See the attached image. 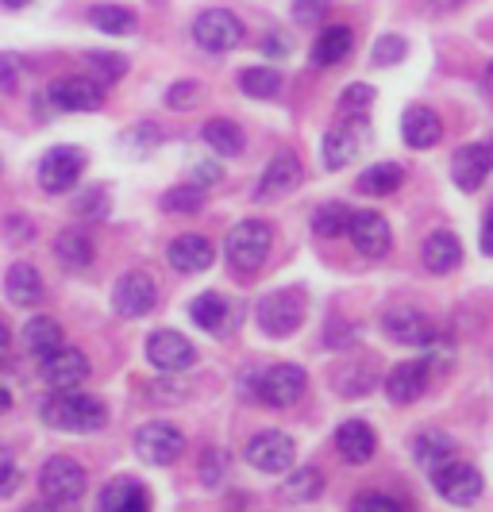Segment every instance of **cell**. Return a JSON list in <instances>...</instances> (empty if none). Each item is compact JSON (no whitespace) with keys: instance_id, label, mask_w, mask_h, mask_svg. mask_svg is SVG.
Wrapping results in <instances>:
<instances>
[{"instance_id":"6da1fadb","label":"cell","mask_w":493,"mask_h":512,"mask_svg":"<svg viewBox=\"0 0 493 512\" xmlns=\"http://www.w3.org/2000/svg\"><path fill=\"white\" fill-rule=\"evenodd\" d=\"M43 420L58 428V432H97L108 424V409H104L101 397L93 393H74V389H62L54 393L51 401L43 405Z\"/></svg>"},{"instance_id":"7a4b0ae2","label":"cell","mask_w":493,"mask_h":512,"mask_svg":"<svg viewBox=\"0 0 493 512\" xmlns=\"http://www.w3.org/2000/svg\"><path fill=\"white\" fill-rule=\"evenodd\" d=\"M270 247H274V231L262 220H243L224 239V255H228L235 274H255L270 255Z\"/></svg>"},{"instance_id":"3957f363","label":"cell","mask_w":493,"mask_h":512,"mask_svg":"<svg viewBox=\"0 0 493 512\" xmlns=\"http://www.w3.org/2000/svg\"><path fill=\"white\" fill-rule=\"evenodd\" d=\"M85 486H89V478H85L81 462L66 459V455H54L39 470V489L54 505H78L81 497H85Z\"/></svg>"},{"instance_id":"277c9868","label":"cell","mask_w":493,"mask_h":512,"mask_svg":"<svg viewBox=\"0 0 493 512\" xmlns=\"http://www.w3.org/2000/svg\"><path fill=\"white\" fill-rule=\"evenodd\" d=\"M259 328L274 339H286L305 324V293L301 289H278L259 305Z\"/></svg>"},{"instance_id":"5b68a950","label":"cell","mask_w":493,"mask_h":512,"mask_svg":"<svg viewBox=\"0 0 493 512\" xmlns=\"http://www.w3.org/2000/svg\"><path fill=\"white\" fill-rule=\"evenodd\" d=\"M432 482H436L443 501L455 505V509H470V505H478V497H482V474H478V466H474V462H463L459 455L451 462H443L440 470L432 474Z\"/></svg>"},{"instance_id":"8992f818","label":"cell","mask_w":493,"mask_h":512,"mask_svg":"<svg viewBox=\"0 0 493 512\" xmlns=\"http://www.w3.org/2000/svg\"><path fill=\"white\" fill-rule=\"evenodd\" d=\"M193 39H197L201 51L228 54L243 43V24H239V16L228 12V8H205L193 20Z\"/></svg>"},{"instance_id":"52a82bcc","label":"cell","mask_w":493,"mask_h":512,"mask_svg":"<svg viewBox=\"0 0 493 512\" xmlns=\"http://www.w3.org/2000/svg\"><path fill=\"white\" fill-rule=\"evenodd\" d=\"M305 370L301 366H293V362H278V366H266L259 378H255V397H259L262 405H274V409H286L293 401H301V393H305Z\"/></svg>"},{"instance_id":"ba28073f","label":"cell","mask_w":493,"mask_h":512,"mask_svg":"<svg viewBox=\"0 0 493 512\" xmlns=\"http://www.w3.org/2000/svg\"><path fill=\"white\" fill-rule=\"evenodd\" d=\"M43 101L51 104L54 112H97L104 104V85L89 74L58 77L51 89H43Z\"/></svg>"},{"instance_id":"9c48e42d","label":"cell","mask_w":493,"mask_h":512,"mask_svg":"<svg viewBox=\"0 0 493 512\" xmlns=\"http://www.w3.org/2000/svg\"><path fill=\"white\" fill-rule=\"evenodd\" d=\"M85 174V151L81 147H51L39 162V189L43 193H70L78 178Z\"/></svg>"},{"instance_id":"30bf717a","label":"cell","mask_w":493,"mask_h":512,"mask_svg":"<svg viewBox=\"0 0 493 512\" xmlns=\"http://www.w3.org/2000/svg\"><path fill=\"white\" fill-rule=\"evenodd\" d=\"M182 451H185L182 428H174L166 420H151V424H143L135 432V455L143 462H151V466H170V462L182 459Z\"/></svg>"},{"instance_id":"8fae6325","label":"cell","mask_w":493,"mask_h":512,"mask_svg":"<svg viewBox=\"0 0 493 512\" xmlns=\"http://www.w3.org/2000/svg\"><path fill=\"white\" fill-rule=\"evenodd\" d=\"M155 305H158V285L143 270H128L120 282L112 285V308L124 320H139V316H147Z\"/></svg>"},{"instance_id":"7c38bea8","label":"cell","mask_w":493,"mask_h":512,"mask_svg":"<svg viewBox=\"0 0 493 512\" xmlns=\"http://www.w3.org/2000/svg\"><path fill=\"white\" fill-rule=\"evenodd\" d=\"M382 332L390 335L393 343L405 347H432L436 343V324L413 305H397L382 316Z\"/></svg>"},{"instance_id":"4fadbf2b","label":"cell","mask_w":493,"mask_h":512,"mask_svg":"<svg viewBox=\"0 0 493 512\" xmlns=\"http://www.w3.org/2000/svg\"><path fill=\"white\" fill-rule=\"evenodd\" d=\"M39 374H43V382L51 385V389H78L85 378H89V359L81 355L78 347H58L51 355H43L39 359Z\"/></svg>"},{"instance_id":"5bb4252c","label":"cell","mask_w":493,"mask_h":512,"mask_svg":"<svg viewBox=\"0 0 493 512\" xmlns=\"http://www.w3.org/2000/svg\"><path fill=\"white\" fill-rule=\"evenodd\" d=\"M297 459V443L286 432H259L247 443V462L262 474H282Z\"/></svg>"},{"instance_id":"9a60e30c","label":"cell","mask_w":493,"mask_h":512,"mask_svg":"<svg viewBox=\"0 0 493 512\" xmlns=\"http://www.w3.org/2000/svg\"><path fill=\"white\" fill-rule=\"evenodd\" d=\"M147 359L162 374H182L197 362V347L182 332H155L147 339Z\"/></svg>"},{"instance_id":"2e32d148","label":"cell","mask_w":493,"mask_h":512,"mask_svg":"<svg viewBox=\"0 0 493 512\" xmlns=\"http://www.w3.org/2000/svg\"><path fill=\"white\" fill-rule=\"evenodd\" d=\"M351 243L359 247V255L366 258H386L393 247V231L386 224V216H378V212H351Z\"/></svg>"},{"instance_id":"e0dca14e","label":"cell","mask_w":493,"mask_h":512,"mask_svg":"<svg viewBox=\"0 0 493 512\" xmlns=\"http://www.w3.org/2000/svg\"><path fill=\"white\" fill-rule=\"evenodd\" d=\"M301 158L297 154L282 151L278 158H270V166L262 170V181L255 189V201H274V197H286L301 185Z\"/></svg>"},{"instance_id":"ac0fdd59","label":"cell","mask_w":493,"mask_h":512,"mask_svg":"<svg viewBox=\"0 0 493 512\" xmlns=\"http://www.w3.org/2000/svg\"><path fill=\"white\" fill-rule=\"evenodd\" d=\"M493 170V151L482 147V143H470V147H459L455 151V162H451V178L463 193H474L482 189L486 174Z\"/></svg>"},{"instance_id":"d6986e66","label":"cell","mask_w":493,"mask_h":512,"mask_svg":"<svg viewBox=\"0 0 493 512\" xmlns=\"http://www.w3.org/2000/svg\"><path fill=\"white\" fill-rule=\"evenodd\" d=\"M428 389V366L424 362H397L386 374V393L393 405H413Z\"/></svg>"},{"instance_id":"ffe728a7","label":"cell","mask_w":493,"mask_h":512,"mask_svg":"<svg viewBox=\"0 0 493 512\" xmlns=\"http://www.w3.org/2000/svg\"><path fill=\"white\" fill-rule=\"evenodd\" d=\"M170 266L178 270V274H201L212 266V258H216V247L208 243L205 235H178L174 243H170Z\"/></svg>"},{"instance_id":"44dd1931","label":"cell","mask_w":493,"mask_h":512,"mask_svg":"<svg viewBox=\"0 0 493 512\" xmlns=\"http://www.w3.org/2000/svg\"><path fill=\"white\" fill-rule=\"evenodd\" d=\"M336 447L351 466H363V462L374 459L378 436H374V428H370L366 420H347V424H339L336 428Z\"/></svg>"},{"instance_id":"7402d4cb","label":"cell","mask_w":493,"mask_h":512,"mask_svg":"<svg viewBox=\"0 0 493 512\" xmlns=\"http://www.w3.org/2000/svg\"><path fill=\"white\" fill-rule=\"evenodd\" d=\"M101 512H151V493L135 478H116L101 489Z\"/></svg>"},{"instance_id":"603a6c76","label":"cell","mask_w":493,"mask_h":512,"mask_svg":"<svg viewBox=\"0 0 493 512\" xmlns=\"http://www.w3.org/2000/svg\"><path fill=\"white\" fill-rule=\"evenodd\" d=\"M189 316H193V324H197L201 332L224 335L232 328V301L220 297V293H201V297L189 301Z\"/></svg>"},{"instance_id":"cb8c5ba5","label":"cell","mask_w":493,"mask_h":512,"mask_svg":"<svg viewBox=\"0 0 493 512\" xmlns=\"http://www.w3.org/2000/svg\"><path fill=\"white\" fill-rule=\"evenodd\" d=\"M4 293H8L12 305H20V308L43 305V278H39V270H35L31 262L8 266V274H4Z\"/></svg>"},{"instance_id":"d4e9b609","label":"cell","mask_w":493,"mask_h":512,"mask_svg":"<svg viewBox=\"0 0 493 512\" xmlns=\"http://www.w3.org/2000/svg\"><path fill=\"white\" fill-rule=\"evenodd\" d=\"M351 51H355V31L347 24H332L316 35V43H312V62H316L320 70H328V66H339Z\"/></svg>"},{"instance_id":"484cf974","label":"cell","mask_w":493,"mask_h":512,"mask_svg":"<svg viewBox=\"0 0 493 512\" xmlns=\"http://www.w3.org/2000/svg\"><path fill=\"white\" fill-rule=\"evenodd\" d=\"M401 135H405V143L416 147V151H424V147H436L440 143V116L432 112V108H424V104H413L405 116H401Z\"/></svg>"},{"instance_id":"4316f807","label":"cell","mask_w":493,"mask_h":512,"mask_svg":"<svg viewBox=\"0 0 493 512\" xmlns=\"http://www.w3.org/2000/svg\"><path fill=\"white\" fill-rule=\"evenodd\" d=\"M420 262L432 270V274H447L463 262V243L451 235V231H432L420 247Z\"/></svg>"},{"instance_id":"83f0119b","label":"cell","mask_w":493,"mask_h":512,"mask_svg":"<svg viewBox=\"0 0 493 512\" xmlns=\"http://www.w3.org/2000/svg\"><path fill=\"white\" fill-rule=\"evenodd\" d=\"M62 324L51 320V316H31L24 324V332H20V343H24L27 355H35V359H43V355H51L62 347Z\"/></svg>"},{"instance_id":"f1b7e54d","label":"cell","mask_w":493,"mask_h":512,"mask_svg":"<svg viewBox=\"0 0 493 512\" xmlns=\"http://www.w3.org/2000/svg\"><path fill=\"white\" fill-rule=\"evenodd\" d=\"M363 147V131L355 128V124H339L324 135V166L328 170H343L355 154Z\"/></svg>"},{"instance_id":"f546056e","label":"cell","mask_w":493,"mask_h":512,"mask_svg":"<svg viewBox=\"0 0 493 512\" xmlns=\"http://www.w3.org/2000/svg\"><path fill=\"white\" fill-rule=\"evenodd\" d=\"M54 258L66 266V270H85L93 262V239L81 228H66L54 239Z\"/></svg>"},{"instance_id":"4dcf8cb0","label":"cell","mask_w":493,"mask_h":512,"mask_svg":"<svg viewBox=\"0 0 493 512\" xmlns=\"http://www.w3.org/2000/svg\"><path fill=\"white\" fill-rule=\"evenodd\" d=\"M413 455L428 474H436L443 462L455 459V439L443 436V432H420L413 443Z\"/></svg>"},{"instance_id":"1f68e13d","label":"cell","mask_w":493,"mask_h":512,"mask_svg":"<svg viewBox=\"0 0 493 512\" xmlns=\"http://www.w3.org/2000/svg\"><path fill=\"white\" fill-rule=\"evenodd\" d=\"M239 89L255 101H274L278 89H282V74L274 66H251V70L239 74Z\"/></svg>"},{"instance_id":"d6a6232c","label":"cell","mask_w":493,"mask_h":512,"mask_svg":"<svg viewBox=\"0 0 493 512\" xmlns=\"http://www.w3.org/2000/svg\"><path fill=\"white\" fill-rule=\"evenodd\" d=\"M401 181H405V170H401L397 162H378V166L363 170L359 189H363V193H370V197H390Z\"/></svg>"},{"instance_id":"836d02e7","label":"cell","mask_w":493,"mask_h":512,"mask_svg":"<svg viewBox=\"0 0 493 512\" xmlns=\"http://www.w3.org/2000/svg\"><path fill=\"white\" fill-rule=\"evenodd\" d=\"M324 493V478H320V470H312V466H301V470H293L286 478V486H282V497L293 501V505H305V501H316Z\"/></svg>"},{"instance_id":"e575fe53","label":"cell","mask_w":493,"mask_h":512,"mask_svg":"<svg viewBox=\"0 0 493 512\" xmlns=\"http://www.w3.org/2000/svg\"><path fill=\"white\" fill-rule=\"evenodd\" d=\"M201 135H205L208 147L216 154H224V158H235V154L243 151V131L232 120H208Z\"/></svg>"},{"instance_id":"d590c367","label":"cell","mask_w":493,"mask_h":512,"mask_svg":"<svg viewBox=\"0 0 493 512\" xmlns=\"http://www.w3.org/2000/svg\"><path fill=\"white\" fill-rule=\"evenodd\" d=\"M89 24L104 31V35H131L135 31V12L131 8H120V4H97L89 12Z\"/></svg>"},{"instance_id":"8d00e7d4","label":"cell","mask_w":493,"mask_h":512,"mask_svg":"<svg viewBox=\"0 0 493 512\" xmlns=\"http://www.w3.org/2000/svg\"><path fill=\"white\" fill-rule=\"evenodd\" d=\"M347 224H351V208L339 205V201L320 205V208H316V216H312V228H316V235H324V239H336V235H343V231H347Z\"/></svg>"},{"instance_id":"74e56055","label":"cell","mask_w":493,"mask_h":512,"mask_svg":"<svg viewBox=\"0 0 493 512\" xmlns=\"http://www.w3.org/2000/svg\"><path fill=\"white\" fill-rule=\"evenodd\" d=\"M162 208L166 212H178V216H193V212H201L205 208V189L201 185H174L166 197H162Z\"/></svg>"},{"instance_id":"f35d334b","label":"cell","mask_w":493,"mask_h":512,"mask_svg":"<svg viewBox=\"0 0 493 512\" xmlns=\"http://www.w3.org/2000/svg\"><path fill=\"white\" fill-rule=\"evenodd\" d=\"M85 62H89V77L93 81H101V85H112V81H120L124 70H128V62H124V54H85Z\"/></svg>"},{"instance_id":"ab89813d","label":"cell","mask_w":493,"mask_h":512,"mask_svg":"<svg viewBox=\"0 0 493 512\" xmlns=\"http://www.w3.org/2000/svg\"><path fill=\"white\" fill-rule=\"evenodd\" d=\"M332 385L343 397H363V393L374 389V374L366 366H347V370H339L336 378H332Z\"/></svg>"},{"instance_id":"60d3db41","label":"cell","mask_w":493,"mask_h":512,"mask_svg":"<svg viewBox=\"0 0 493 512\" xmlns=\"http://www.w3.org/2000/svg\"><path fill=\"white\" fill-rule=\"evenodd\" d=\"M405 54H409V43H405L401 35H378L374 47H370V58H374L378 66H397Z\"/></svg>"},{"instance_id":"b9f144b4","label":"cell","mask_w":493,"mask_h":512,"mask_svg":"<svg viewBox=\"0 0 493 512\" xmlns=\"http://www.w3.org/2000/svg\"><path fill=\"white\" fill-rule=\"evenodd\" d=\"M201 81H174L170 85V93H166V104L174 108V112H185V108H193V104H201Z\"/></svg>"},{"instance_id":"7bdbcfd3","label":"cell","mask_w":493,"mask_h":512,"mask_svg":"<svg viewBox=\"0 0 493 512\" xmlns=\"http://www.w3.org/2000/svg\"><path fill=\"white\" fill-rule=\"evenodd\" d=\"M332 0H293V24L297 27H316L328 16Z\"/></svg>"},{"instance_id":"ee69618b","label":"cell","mask_w":493,"mask_h":512,"mask_svg":"<svg viewBox=\"0 0 493 512\" xmlns=\"http://www.w3.org/2000/svg\"><path fill=\"white\" fill-rule=\"evenodd\" d=\"M20 462H16V455L8 451V447H0V497H12L16 489H20Z\"/></svg>"},{"instance_id":"f6af8a7d","label":"cell","mask_w":493,"mask_h":512,"mask_svg":"<svg viewBox=\"0 0 493 512\" xmlns=\"http://www.w3.org/2000/svg\"><path fill=\"white\" fill-rule=\"evenodd\" d=\"M224 474H228V455L216 451V447H208L205 462H201V482H205V486H220Z\"/></svg>"},{"instance_id":"bcb514c9","label":"cell","mask_w":493,"mask_h":512,"mask_svg":"<svg viewBox=\"0 0 493 512\" xmlns=\"http://www.w3.org/2000/svg\"><path fill=\"white\" fill-rule=\"evenodd\" d=\"M370 104H374V89H370V85H351V89L343 93V101H339V112H347V116H363Z\"/></svg>"},{"instance_id":"7dc6e473","label":"cell","mask_w":493,"mask_h":512,"mask_svg":"<svg viewBox=\"0 0 493 512\" xmlns=\"http://www.w3.org/2000/svg\"><path fill=\"white\" fill-rule=\"evenodd\" d=\"M108 208L112 205H108V193H104L101 185L78 197V212L85 216V220H104V216H108Z\"/></svg>"},{"instance_id":"c3c4849f","label":"cell","mask_w":493,"mask_h":512,"mask_svg":"<svg viewBox=\"0 0 493 512\" xmlns=\"http://www.w3.org/2000/svg\"><path fill=\"white\" fill-rule=\"evenodd\" d=\"M351 512H401V505L386 493H363L351 501Z\"/></svg>"},{"instance_id":"681fc988","label":"cell","mask_w":493,"mask_h":512,"mask_svg":"<svg viewBox=\"0 0 493 512\" xmlns=\"http://www.w3.org/2000/svg\"><path fill=\"white\" fill-rule=\"evenodd\" d=\"M20 74H24L20 58H16V54H0V89H4V93H12V89L20 85Z\"/></svg>"},{"instance_id":"f907efd6","label":"cell","mask_w":493,"mask_h":512,"mask_svg":"<svg viewBox=\"0 0 493 512\" xmlns=\"http://www.w3.org/2000/svg\"><path fill=\"white\" fill-rule=\"evenodd\" d=\"M289 51H293L289 35H266V39H262V54H266V58H286Z\"/></svg>"},{"instance_id":"816d5d0a","label":"cell","mask_w":493,"mask_h":512,"mask_svg":"<svg viewBox=\"0 0 493 512\" xmlns=\"http://www.w3.org/2000/svg\"><path fill=\"white\" fill-rule=\"evenodd\" d=\"M482 251L493 255V208H490V216H486V224H482Z\"/></svg>"},{"instance_id":"f5cc1de1","label":"cell","mask_w":493,"mask_h":512,"mask_svg":"<svg viewBox=\"0 0 493 512\" xmlns=\"http://www.w3.org/2000/svg\"><path fill=\"white\" fill-rule=\"evenodd\" d=\"M24 512H62V509H58L54 501H35V505H27Z\"/></svg>"},{"instance_id":"db71d44e","label":"cell","mask_w":493,"mask_h":512,"mask_svg":"<svg viewBox=\"0 0 493 512\" xmlns=\"http://www.w3.org/2000/svg\"><path fill=\"white\" fill-rule=\"evenodd\" d=\"M8 347H12V332H8V328H4V324H0V359H4V355H8Z\"/></svg>"},{"instance_id":"11a10c76","label":"cell","mask_w":493,"mask_h":512,"mask_svg":"<svg viewBox=\"0 0 493 512\" xmlns=\"http://www.w3.org/2000/svg\"><path fill=\"white\" fill-rule=\"evenodd\" d=\"M482 89L493 97V62H486V70H482Z\"/></svg>"},{"instance_id":"9f6ffc18","label":"cell","mask_w":493,"mask_h":512,"mask_svg":"<svg viewBox=\"0 0 493 512\" xmlns=\"http://www.w3.org/2000/svg\"><path fill=\"white\" fill-rule=\"evenodd\" d=\"M8 409H12V393H8L4 385H0V416H4Z\"/></svg>"},{"instance_id":"6f0895ef","label":"cell","mask_w":493,"mask_h":512,"mask_svg":"<svg viewBox=\"0 0 493 512\" xmlns=\"http://www.w3.org/2000/svg\"><path fill=\"white\" fill-rule=\"evenodd\" d=\"M0 4H8V8H24L27 0H0Z\"/></svg>"}]
</instances>
